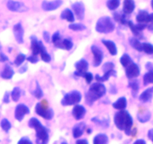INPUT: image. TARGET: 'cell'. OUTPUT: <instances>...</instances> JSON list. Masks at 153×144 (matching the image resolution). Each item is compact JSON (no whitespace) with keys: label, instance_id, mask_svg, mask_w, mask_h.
I'll return each instance as SVG.
<instances>
[{"label":"cell","instance_id":"1","mask_svg":"<svg viewBox=\"0 0 153 144\" xmlns=\"http://www.w3.org/2000/svg\"><path fill=\"white\" fill-rule=\"evenodd\" d=\"M115 125L119 130H124L125 134L129 136L131 134V128L133 125V118L128 111L125 110L117 112L114 118Z\"/></svg>","mask_w":153,"mask_h":144},{"label":"cell","instance_id":"2","mask_svg":"<svg viewBox=\"0 0 153 144\" xmlns=\"http://www.w3.org/2000/svg\"><path fill=\"white\" fill-rule=\"evenodd\" d=\"M106 87L102 82H97L91 84L89 89L85 94V102L89 106H92L95 101L105 94Z\"/></svg>","mask_w":153,"mask_h":144},{"label":"cell","instance_id":"3","mask_svg":"<svg viewBox=\"0 0 153 144\" xmlns=\"http://www.w3.org/2000/svg\"><path fill=\"white\" fill-rule=\"evenodd\" d=\"M28 126L36 130V143L47 144L49 142V133L46 127L40 123L37 118H33L30 120Z\"/></svg>","mask_w":153,"mask_h":144},{"label":"cell","instance_id":"4","mask_svg":"<svg viewBox=\"0 0 153 144\" xmlns=\"http://www.w3.org/2000/svg\"><path fill=\"white\" fill-rule=\"evenodd\" d=\"M115 24L110 16H102L97 20L96 24V30L102 34L111 33L114 30Z\"/></svg>","mask_w":153,"mask_h":144},{"label":"cell","instance_id":"5","mask_svg":"<svg viewBox=\"0 0 153 144\" xmlns=\"http://www.w3.org/2000/svg\"><path fill=\"white\" fill-rule=\"evenodd\" d=\"M82 94L77 90H73L64 95L61 103L63 106L76 105L82 100Z\"/></svg>","mask_w":153,"mask_h":144},{"label":"cell","instance_id":"6","mask_svg":"<svg viewBox=\"0 0 153 144\" xmlns=\"http://www.w3.org/2000/svg\"><path fill=\"white\" fill-rule=\"evenodd\" d=\"M35 112L38 116L45 119L50 120L54 116V111L52 109L45 106L43 103H37L35 106Z\"/></svg>","mask_w":153,"mask_h":144},{"label":"cell","instance_id":"7","mask_svg":"<svg viewBox=\"0 0 153 144\" xmlns=\"http://www.w3.org/2000/svg\"><path fill=\"white\" fill-rule=\"evenodd\" d=\"M127 25L128 26V27L131 29V32L133 33V34L134 35V37L136 38H143V29L146 28L147 26V24L146 23H137L134 24L132 21L128 20L127 22Z\"/></svg>","mask_w":153,"mask_h":144},{"label":"cell","instance_id":"8","mask_svg":"<svg viewBox=\"0 0 153 144\" xmlns=\"http://www.w3.org/2000/svg\"><path fill=\"white\" fill-rule=\"evenodd\" d=\"M126 75L129 80L135 79L140 75V69L137 64L133 62L125 68Z\"/></svg>","mask_w":153,"mask_h":144},{"label":"cell","instance_id":"9","mask_svg":"<svg viewBox=\"0 0 153 144\" xmlns=\"http://www.w3.org/2000/svg\"><path fill=\"white\" fill-rule=\"evenodd\" d=\"M7 8L10 11L13 12H25L28 10V8L20 2L14 1V0H8L7 2Z\"/></svg>","mask_w":153,"mask_h":144},{"label":"cell","instance_id":"10","mask_svg":"<svg viewBox=\"0 0 153 144\" xmlns=\"http://www.w3.org/2000/svg\"><path fill=\"white\" fill-rule=\"evenodd\" d=\"M63 4L62 0H54V1H44L42 2L41 8L43 10L46 11H52L59 8Z\"/></svg>","mask_w":153,"mask_h":144},{"label":"cell","instance_id":"11","mask_svg":"<svg viewBox=\"0 0 153 144\" xmlns=\"http://www.w3.org/2000/svg\"><path fill=\"white\" fill-rule=\"evenodd\" d=\"M30 112L29 108L26 105L23 104H19L15 108L14 111V116L16 120L19 122H21L24 118L25 115L28 114Z\"/></svg>","mask_w":153,"mask_h":144},{"label":"cell","instance_id":"12","mask_svg":"<svg viewBox=\"0 0 153 144\" xmlns=\"http://www.w3.org/2000/svg\"><path fill=\"white\" fill-rule=\"evenodd\" d=\"M91 52L94 55V66L98 67L101 64L103 60V52L100 47L96 45L91 46Z\"/></svg>","mask_w":153,"mask_h":144},{"label":"cell","instance_id":"13","mask_svg":"<svg viewBox=\"0 0 153 144\" xmlns=\"http://www.w3.org/2000/svg\"><path fill=\"white\" fill-rule=\"evenodd\" d=\"M72 8H73V12L76 14L77 19L82 20L85 18V8L83 3L81 2H76L72 4Z\"/></svg>","mask_w":153,"mask_h":144},{"label":"cell","instance_id":"14","mask_svg":"<svg viewBox=\"0 0 153 144\" xmlns=\"http://www.w3.org/2000/svg\"><path fill=\"white\" fill-rule=\"evenodd\" d=\"M13 34H14L15 39L18 44H22L24 42V30L20 22L15 24L13 26Z\"/></svg>","mask_w":153,"mask_h":144},{"label":"cell","instance_id":"15","mask_svg":"<svg viewBox=\"0 0 153 144\" xmlns=\"http://www.w3.org/2000/svg\"><path fill=\"white\" fill-rule=\"evenodd\" d=\"M72 114L76 120L82 119L86 114V109L82 105L76 104L73 107Z\"/></svg>","mask_w":153,"mask_h":144},{"label":"cell","instance_id":"16","mask_svg":"<svg viewBox=\"0 0 153 144\" xmlns=\"http://www.w3.org/2000/svg\"><path fill=\"white\" fill-rule=\"evenodd\" d=\"M135 9V2L134 0H124L123 6V13L126 15L131 14Z\"/></svg>","mask_w":153,"mask_h":144},{"label":"cell","instance_id":"17","mask_svg":"<svg viewBox=\"0 0 153 144\" xmlns=\"http://www.w3.org/2000/svg\"><path fill=\"white\" fill-rule=\"evenodd\" d=\"M102 43L106 46L108 50L109 51L110 54L111 56H116L117 54V48L116 44L114 41L111 40H105V39H102Z\"/></svg>","mask_w":153,"mask_h":144},{"label":"cell","instance_id":"18","mask_svg":"<svg viewBox=\"0 0 153 144\" xmlns=\"http://www.w3.org/2000/svg\"><path fill=\"white\" fill-rule=\"evenodd\" d=\"M75 68H76V71L81 72V73H85L88 71V68H89V64L87 60L85 58H82L79 61L76 62L75 64Z\"/></svg>","mask_w":153,"mask_h":144},{"label":"cell","instance_id":"19","mask_svg":"<svg viewBox=\"0 0 153 144\" xmlns=\"http://www.w3.org/2000/svg\"><path fill=\"white\" fill-rule=\"evenodd\" d=\"M55 46L58 48H61V49L66 50H70L73 48V43L70 39L65 38L63 40H61L57 42L56 44H55Z\"/></svg>","mask_w":153,"mask_h":144},{"label":"cell","instance_id":"20","mask_svg":"<svg viewBox=\"0 0 153 144\" xmlns=\"http://www.w3.org/2000/svg\"><path fill=\"white\" fill-rule=\"evenodd\" d=\"M111 76H117V72L114 69L108 70V71L104 72V75L102 76H100L99 74H97L95 76V80L97 81V82H105V81L108 80L109 77Z\"/></svg>","mask_w":153,"mask_h":144},{"label":"cell","instance_id":"21","mask_svg":"<svg viewBox=\"0 0 153 144\" xmlns=\"http://www.w3.org/2000/svg\"><path fill=\"white\" fill-rule=\"evenodd\" d=\"M85 128V124L84 122H80L76 124L73 129V136L74 138H79L82 136Z\"/></svg>","mask_w":153,"mask_h":144},{"label":"cell","instance_id":"22","mask_svg":"<svg viewBox=\"0 0 153 144\" xmlns=\"http://www.w3.org/2000/svg\"><path fill=\"white\" fill-rule=\"evenodd\" d=\"M152 94L153 92L152 88H149L140 94V95L139 96V100L143 103H147L152 100Z\"/></svg>","mask_w":153,"mask_h":144},{"label":"cell","instance_id":"23","mask_svg":"<svg viewBox=\"0 0 153 144\" xmlns=\"http://www.w3.org/2000/svg\"><path fill=\"white\" fill-rule=\"evenodd\" d=\"M31 48L32 51V55H38L40 52V41L34 35L31 37Z\"/></svg>","mask_w":153,"mask_h":144},{"label":"cell","instance_id":"24","mask_svg":"<svg viewBox=\"0 0 153 144\" xmlns=\"http://www.w3.org/2000/svg\"><path fill=\"white\" fill-rule=\"evenodd\" d=\"M39 54L40 55L41 59L43 62H45L46 63L50 62L52 58H51L50 55L48 53V52L46 50V47H45V46L41 41H40V52H39Z\"/></svg>","mask_w":153,"mask_h":144},{"label":"cell","instance_id":"25","mask_svg":"<svg viewBox=\"0 0 153 144\" xmlns=\"http://www.w3.org/2000/svg\"><path fill=\"white\" fill-rule=\"evenodd\" d=\"M112 106L114 109L118 110H125L127 106V100L125 97H121L118 98L114 103L112 104Z\"/></svg>","mask_w":153,"mask_h":144},{"label":"cell","instance_id":"26","mask_svg":"<svg viewBox=\"0 0 153 144\" xmlns=\"http://www.w3.org/2000/svg\"><path fill=\"white\" fill-rule=\"evenodd\" d=\"M61 18L62 20H66L70 22H73L75 20V15L70 9L66 8L61 12Z\"/></svg>","mask_w":153,"mask_h":144},{"label":"cell","instance_id":"27","mask_svg":"<svg viewBox=\"0 0 153 144\" xmlns=\"http://www.w3.org/2000/svg\"><path fill=\"white\" fill-rule=\"evenodd\" d=\"M13 74H14V71H13V68L8 64H6L1 71V76L4 80H10L13 77Z\"/></svg>","mask_w":153,"mask_h":144},{"label":"cell","instance_id":"28","mask_svg":"<svg viewBox=\"0 0 153 144\" xmlns=\"http://www.w3.org/2000/svg\"><path fill=\"white\" fill-rule=\"evenodd\" d=\"M149 14L146 10H140L137 14V16H136V20L138 23H147L148 17H149Z\"/></svg>","mask_w":153,"mask_h":144},{"label":"cell","instance_id":"29","mask_svg":"<svg viewBox=\"0 0 153 144\" xmlns=\"http://www.w3.org/2000/svg\"><path fill=\"white\" fill-rule=\"evenodd\" d=\"M108 137L105 134H98L94 138L93 143L94 144H108Z\"/></svg>","mask_w":153,"mask_h":144},{"label":"cell","instance_id":"30","mask_svg":"<svg viewBox=\"0 0 153 144\" xmlns=\"http://www.w3.org/2000/svg\"><path fill=\"white\" fill-rule=\"evenodd\" d=\"M137 119L141 123H145L149 121L151 118V112L149 110H144L142 111V112H138L137 116Z\"/></svg>","mask_w":153,"mask_h":144},{"label":"cell","instance_id":"31","mask_svg":"<svg viewBox=\"0 0 153 144\" xmlns=\"http://www.w3.org/2000/svg\"><path fill=\"white\" fill-rule=\"evenodd\" d=\"M129 44L131 45V47L134 48L138 52H142L143 51V46H142V43H140V40L135 37H131L129 38Z\"/></svg>","mask_w":153,"mask_h":144},{"label":"cell","instance_id":"32","mask_svg":"<svg viewBox=\"0 0 153 144\" xmlns=\"http://www.w3.org/2000/svg\"><path fill=\"white\" fill-rule=\"evenodd\" d=\"M128 87L131 88V94L133 97H136L139 90V82L137 80L132 79V80L128 82Z\"/></svg>","mask_w":153,"mask_h":144},{"label":"cell","instance_id":"33","mask_svg":"<svg viewBox=\"0 0 153 144\" xmlns=\"http://www.w3.org/2000/svg\"><path fill=\"white\" fill-rule=\"evenodd\" d=\"M114 19L115 21L120 22L123 25H126L127 22H128L126 19V15L123 13L120 14L118 12L114 13Z\"/></svg>","mask_w":153,"mask_h":144},{"label":"cell","instance_id":"34","mask_svg":"<svg viewBox=\"0 0 153 144\" xmlns=\"http://www.w3.org/2000/svg\"><path fill=\"white\" fill-rule=\"evenodd\" d=\"M31 93L32 94V95L34 96V97H35L36 98H37V99H40L42 97H43V91H42V88H41V87H40V84H39V82H37V81H36L35 89L33 90V91H31Z\"/></svg>","mask_w":153,"mask_h":144},{"label":"cell","instance_id":"35","mask_svg":"<svg viewBox=\"0 0 153 144\" xmlns=\"http://www.w3.org/2000/svg\"><path fill=\"white\" fill-rule=\"evenodd\" d=\"M21 93H22V91H21L19 87H14L13 89L12 90L11 93H10L12 100L14 102H17L19 100V98H20Z\"/></svg>","mask_w":153,"mask_h":144},{"label":"cell","instance_id":"36","mask_svg":"<svg viewBox=\"0 0 153 144\" xmlns=\"http://www.w3.org/2000/svg\"><path fill=\"white\" fill-rule=\"evenodd\" d=\"M120 4V0H108L106 2L108 8L111 10H114L118 8Z\"/></svg>","mask_w":153,"mask_h":144},{"label":"cell","instance_id":"37","mask_svg":"<svg viewBox=\"0 0 153 144\" xmlns=\"http://www.w3.org/2000/svg\"><path fill=\"white\" fill-rule=\"evenodd\" d=\"M149 83H153V68L143 76V85L147 86Z\"/></svg>","mask_w":153,"mask_h":144},{"label":"cell","instance_id":"38","mask_svg":"<svg viewBox=\"0 0 153 144\" xmlns=\"http://www.w3.org/2000/svg\"><path fill=\"white\" fill-rule=\"evenodd\" d=\"M91 121L95 122L98 125L102 126L103 128H108L109 126V120L104 118V119H100L98 117H94L91 118Z\"/></svg>","mask_w":153,"mask_h":144},{"label":"cell","instance_id":"39","mask_svg":"<svg viewBox=\"0 0 153 144\" xmlns=\"http://www.w3.org/2000/svg\"><path fill=\"white\" fill-rule=\"evenodd\" d=\"M120 61L121 64H122V65L123 66L124 68H126V66H128V64H131V62H133V61H132V59H131V58L127 53L123 54V55L122 56H121V58H120Z\"/></svg>","mask_w":153,"mask_h":144},{"label":"cell","instance_id":"40","mask_svg":"<svg viewBox=\"0 0 153 144\" xmlns=\"http://www.w3.org/2000/svg\"><path fill=\"white\" fill-rule=\"evenodd\" d=\"M68 28L73 31H83L86 29L87 27L82 23H71L69 25Z\"/></svg>","mask_w":153,"mask_h":144},{"label":"cell","instance_id":"41","mask_svg":"<svg viewBox=\"0 0 153 144\" xmlns=\"http://www.w3.org/2000/svg\"><path fill=\"white\" fill-rule=\"evenodd\" d=\"M143 46V51L146 52L148 55H152L153 54V45L149 43H143L142 44Z\"/></svg>","mask_w":153,"mask_h":144},{"label":"cell","instance_id":"42","mask_svg":"<svg viewBox=\"0 0 153 144\" xmlns=\"http://www.w3.org/2000/svg\"><path fill=\"white\" fill-rule=\"evenodd\" d=\"M1 127L3 130L5 132H8V130L11 128V124L7 118H3L1 121Z\"/></svg>","mask_w":153,"mask_h":144},{"label":"cell","instance_id":"43","mask_svg":"<svg viewBox=\"0 0 153 144\" xmlns=\"http://www.w3.org/2000/svg\"><path fill=\"white\" fill-rule=\"evenodd\" d=\"M26 56H25V54L23 53H19L17 56L16 57L14 60V64L16 66H20L22 63L25 62Z\"/></svg>","mask_w":153,"mask_h":144},{"label":"cell","instance_id":"44","mask_svg":"<svg viewBox=\"0 0 153 144\" xmlns=\"http://www.w3.org/2000/svg\"><path fill=\"white\" fill-rule=\"evenodd\" d=\"M113 69H114V64L111 62H108L105 63L102 66L103 72L108 71V70H113Z\"/></svg>","mask_w":153,"mask_h":144},{"label":"cell","instance_id":"45","mask_svg":"<svg viewBox=\"0 0 153 144\" xmlns=\"http://www.w3.org/2000/svg\"><path fill=\"white\" fill-rule=\"evenodd\" d=\"M51 39H52V41L54 44H56L57 42L59 41V40H61V35H60L59 32L58 31L55 32L52 34V37H51Z\"/></svg>","mask_w":153,"mask_h":144},{"label":"cell","instance_id":"46","mask_svg":"<svg viewBox=\"0 0 153 144\" xmlns=\"http://www.w3.org/2000/svg\"><path fill=\"white\" fill-rule=\"evenodd\" d=\"M146 24H147L146 28H148V29H149V31H153V13L149 14L147 23Z\"/></svg>","mask_w":153,"mask_h":144},{"label":"cell","instance_id":"47","mask_svg":"<svg viewBox=\"0 0 153 144\" xmlns=\"http://www.w3.org/2000/svg\"><path fill=\"white\" fill-rule=\"evenodd\" d=\"M84 78L85 79V80H86L87 83L88 84H90L91 82H92V80H94V76H93V74L91 73H90V72H85V74H84Z\"/></svg>","mask_w":153,"mask_h":144},{"label":"cell","instance_id":"48","mask_svg":"<svg viewBox=\"0 0 153 144\" xmlns=\"http://www.w3.org/2000/svg\"><path fill=\"white\" fill-rule=\"evenodd\" d=\"M27 60H28L29 62L32 63V64H35V63L38 62L39 58H37V56L31 55V56H28V58H27Z\"/></svg>","mask_w":153,"mask_h":144},{"label":"cell","instance_id":"49","mask_svg":"<svg viewBox=\"0 0 153 144\" xmlns=\"http://www.w3.org/2000/svg\"><path fill=\"white\" fill-rule=\"evenodd\" d=\"M17 144H33V142L28 137H22L18 141Z\"/></svg>","mask_w":153,"mask_h":144},{"label":"cell","instance_id":"50","mask_svg":"<svg viewBox=\"0 0 153 144\" xmlns=\"http://www.w3.org/2000/svg\"><path fill=\"white\" fill-rule=\"evenodd\" d=\"M43 39H44V40L46 42V43H49V42H50L51 36H50V34H49V32H47V31L43 32Z\"/></svg>","mask_w":153,"mask_h":144},{"label":"cell","instance_id":"51","mask_svg":"<svg viewBox=\"0 0 153 144\" xmlns=\"http://www.w3.org/2000/svg\"><path fill=\"white\" fill-rule=\"evenodd\" d=\"M3 102L5 104H8L10 102V93L8 92H6L3 97Z\"/></svg>","mask_w":153,"mask_h":144},{"label":"cell","instance_id":"52","mask_svg":"<svg viewBox=\"0 0 153 144\" xmlns=\"http://www.w3.org/2000/svg\"><path fill=\"white\" fill-rule=\"evenodd\" d=\"M109 92L112 94H115L117 93V88L115 85H111L110 88H109Z\"/></svg>","mask_w":153,"mask_h":144},{"label":"cell","instance_id":"53","mask_svg":"<svg viewBox=\"0 0 153 144\" xmlns=\"http://www.w3.org/2000/svg\"><path fill=\"white\" fill-rule=\"evenodd\" d=\"M7 60H8V57H7L5 54L1 52V53H0V62H7Z\"/></svg>","mask_w":153,"mask_h":144},{"label":"cell","instance_id":"54","mask_svg":"<svg viewBox=\"0 0 153 144\" xmlns=\"http://www.w3.org/2000/svg\"><path fill=\"white\" fill-rule=\"evenodd\" d=\"M76 144H88V142L87 140L80 139V140H78L76 141Z\"/></svg>","mask_w":153,"mask_h":144},{"label":"cell","instance_id":"55","mask_svg":"<svg viewBox=\"0 0 153 144\" xmlns=\"http://www.w3.org/2000/svg\"><path fill=\"white\" fill-rule=\"evenodd\" d=\"M147 135H148V137H149V139L151 140L153 142V128L149 130Z\"/></svg>","mask_w":153,"mask_h":144},{"label":"cell","instance_id":"56","mask_svg":"<svg viewBox=\"0 0 153 144\" xmlns=\"http://www.w3.org/2000/svg\"><path fill=\"white\" fill-rule=\"evenodd\" d=\"M27 69H28V67H27L26 64H25V65H23L22 67H21L20 68H19V73L20 74L25 73V72L27 70Z\"/></svg>","mask_w":153,"mask_h":144},{"label":"cell","instance_id":"57","mask_svg":"<svg viewBox=\"0 0 153 144\" xmlns=\"http://www.w3.org/2000/svg\"><path fill=\"white\" fill-rule=\"evenodd\" d=\"M133 144H146V142L144 140L139 139V140H136Z\"/></svg>","mask_w":153,"mask_h":144},{"label":"cell","instance_id":"58","mask_svg":"<svg viewBox=\"0 0 153 144\" xmlns=\"http://www.w3.org/2000/svg\"><path fill=\"white\" fill-rule=\"evenodd\" d=\"M146 68L148 70H150L151 69H152L153 68V64H152V63H151V62H147L146 64Z\"/></svg>","mask_w":153,"mask_h":144},{"label":"cell","instance_id":"59","mask_svg":"<svg viewBox=\"0 0 153 144\" xmlns=\"http://www.w3.org/2000/svg\"><path fill=\"white\" fill-rule=\"evenodd\" d=\"M87 132H88V134H91L92 130H91V128H88V129H87Z\"/></svg>","mask_w":153,"mask_h":144},{"label":"cell","instance_id":"60","mask_svg":"<svg viewBox=\"0 0 153 144\" xmlns=\"http://www.w3.org/2000/svg\"><path fill=\"white\" fill-rule=\"evenodd\" d=\"M151 5H152V9H153V0H152V1H151Z\"/></svg>","mask_w":153,"mask_h":144},{"label":"cell","instance_id":"61","mask_svg":"<svg viewBox=\"0 0 153 144\" xmlns=\"http://www.w3.org/2000/svg\"><path fill=\"white\" fill-rule=\"evenodd\" d=\"M61 144H67V143L66 142H61Z\"/></svg>","mask_w":153,"mask_h":144},{"label":"cell","instance_id":"62","mask_svg":"<svg viewBox=\"0 0 153 144\" xmlns=\"http://www.w3.org/2000/svg\"><path fill=\"white\" fill-rule=\"evenodd\" d=\"M152 92H153V87H152Z\"/></svg>","mask_w":153,"mask_h":144}]
</instances>
